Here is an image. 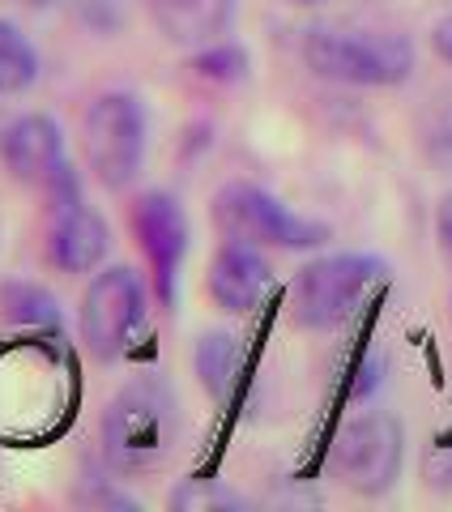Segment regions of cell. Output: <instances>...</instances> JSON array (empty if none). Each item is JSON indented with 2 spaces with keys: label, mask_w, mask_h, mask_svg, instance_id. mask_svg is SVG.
Segmentation results:
<instances>
[{
  "label": "cell",
  "mask_w": 452,
  "mask_h": 512,
  "mask_svg": "<svg viewBox=\"0 0 452 512\" xmlns=\"http://www.w3.org/2000/svg\"><path fill=\"white\" fill-rule=\"evenodd\" d=\"M180 444V397L163 376H137L107 402L103 453L116 474H150Z\"/></svg>",
  "instance_id": "6da1fadb"
},
{
  "label": "cell",
  "mask_w": 452,
  "mask_h": 512,
  "mask_svg": "<svg viewBox=\"0 0 452 512\" xmlns=\"http://www.w3.org/2000/svg\"><path fill=\"white\" fill-rule=\"evenodd\" d=\"M303 60L337 86H401L414 73V43L393 30L312 26L303 35Z\"/></svg>",
  "instance_id": "7a4b0ae2"
},
{
  "label": "cell",
  "mask_w": 452,
  "mask_h": 512,
  "mask_svg": "<svg viewBox=\"0 0 452 512\" xmlns=\"http://www.w3.org/2000/svg\"><path fill=\"white\" fill-rule=\"evenodd\" d=\"M389 278V265L371 252H333L316 256L299 269L290 312L303 329H337L359 312V303L376 282Z\"/></svg>",
  "instance_id": "3957f363"
},
{
  "label": "cell",
  "mask_w": 452,
  "mask_h": 512,
  "mask_svg": "<svg viewBox=\"0 0 452 512\" xmlns=\"http://www.w3.org/2000/svg\"><path fill=\"white\" fill-rule=\"evenodd\" d=\"M145 133H150V120H145V103L137 94H99L82 120V146L94 180L111 192L133 184L145 163Z\"/></svg>",
  "instance_id": "277c9868"
},
{
  "label": "cell",
  "mask_w": 452,
  "mask_h": 512,
  "mask_svg": "<svg viewBox=\"0 0 452 512\" xmlns=\"http://www.w3.org/2000/svg\"><path fill=\"white\" fill-rule=\"evenodd\" d=\"M214 227L226 239H244L256 248H286V252H308L329 239V227L316 218L295 214L282 205L273 192L256 184H226L214 197Z\"/></svg>",
  "instance_id": "5b68a950"
},
{
  "label": "cell",
  "mask_w": 452,
  "mask_h": 512,
  "mask_svg": "<svg viewBox=\"0 0 452 512\" xmlns=\"http://www.w3.org/2000/svg\"><path fill=\"white\" fill-rule=\"evenodd\" d=\"M145 325V282L133 265H107L82 295V338L94 359L116 363L128 355Z\"/></svg>",
  "instance_id": "8992f818"
},
{
  "label": "cell",
  "mask_w": 452,
  "mask_h": 512,
  "mask_svg": "<svg viewBox=\"0 0 452 512\" xmlns=\"http://www.w3.org/2000/svg\"><path fill=\"white\" fill-rule=\"evenodd\" d=\"M401 457H406V436L393 414H359L337 431L329 466L350 491L384 495L397 483Z\"/></svg>",
  "instance_id": "52a82bcc"
},
{
  "label": "cell",
  "mask_w": 452,
  "mask_h": 512,
  "mask_svg": "<svg viewBox=\"0 0 452 512\" xmlns=\"http://www.w3.org/2000/svg\"><path fill=\"white\" fill-rule=\"evenodd\" d=\"M133 231H137V244L145 252V261L154 269V282H158V299L175 303V278H180V265L188 256V218H184V205L171 197V192L154 188V192H141L137 205H133Z\"/></svg>",
  "instance_id": "ba28073f"
},
{
  "label": "cell",
  "mask_w": 452,
  "mask_h": 512,
  "mask_svg": "<svg viewBox=\"0 0 452 512\" xmlns=\"http://www.w3.org/2000/svg\"><path fill=\"white\" fill-rule=\"evenodd\" d=\"M0 163H5V171L18 184L47 188L69 171V158H64V128L52 116H43V111L9 120L0 128Z\"/></svg>",
  "instance_id": "9c48e42d"
},
{
  "label": "cell",
  "mask_w": 452,
  "mask_h": 512,
  "mask_svg": "<svg viewBox=\"0 0 452 512\" xmlns=\"http://www.w3.org/2000/svg\"><path fill=\"white\" fill-rule=\"evenodd\" d=\"M52 231H47V261H52L60 274H94L107 252H111V227L107 218L86 205L82 197L69 205H52Z\"/></svg>",
  "instance_id": "30bf717a"
},
{
  "label": "cell",
  "mask_w": 452,
  "mask_h": 512,
  "mask_svg": "<svg viewBox=\"0 0 452 512\" xmlns=\"http://www.w3.org/2000/svg\"><path fill=\"white\" fill-rule=\"evenodd\" d=\"M205 286H209V299H214L222 312L244 316V312L261 308L265 295L273 291V265L265 261L256 244L226 239L214 256V265H209Z\"/></svg>",
  "instance_id": "8fae6325"
},
{
  "label": "cell",
  "mask_w": 452,
  "mask_h": 512,
  "mask_svg": "<svg viewBox=\"0 0 452 512\" xmlns=\"http://www.w3.org/2000/svg\"><path fill=\"white\" fill-rule=\"evenodd\" d=\"M145 5L158 30L180 47L218 43L239 13V0H145Z\"/></svg>",
  "instance_id": "7c38bea8"
},
{
  "label": "cell",
  "mask_w": 452,
  "mask_h": 512,
  "mask_svg": "<svg viewBox=\"0 0 452 512\" xmlns=\"http://www.w3.org/2000/svg\"><path fill=\"white\" fill-rule=\"evenodd\" d=\"M192 363H197L205 393L214 402H226V393L239 380V367H244V350H239V338H231V333H205L197 342V359Z\"/></svg>",
  "instance_id": "4fadbf2b"
},
{
  "label": "cell",
  "mask_w": 452,
  "mask_h": 512,
  "mask_svg": "<svg viewBox=\"0 0 452 512\" xmlns=\"http://www.w3.org/2000/svg\"><path fill=\"white\" fill-rule=\"evenodd\" d=\"M0 308L13 325L22 329H47V333H64V312L60 303L35 282H9L5 295H0Z\"/></svg>",
  "instance_id": "5bb4252c"
},
{
  "label": "cell",
  "mask_w": 452,
  "mask_h": 512,
  "mask_svg": "<svg viewBox=\"0 0 452 512\" xmlns=\"http://www.w3.org/2000/svg\"><path fill=\"white\" fill-rule=\"evenodd\" d=\"M39 82V52L22 26L0 18V94H26Z\"/></svg>",
  "instance_id": "9a60e30c"
},
{
  "label": "cell",
  "mask_w": 452,
  "mask_h": 512,
  "mask_svg": "<svg viewBox=\"0 0 452 512\" xmlns=\"http://www.w3.org/2000/svg\"><path fill=\"white\" fill-rule=\"evenodd\" d=\"M197 73L201 77H214V82H239V77L248 73V56H244V47H235V43H205L197 47Z\"/></svg>",
  "instance_id": "2e32d148"
},
{
  "label": "cell",
  "mask_w": 452,
  "mask_h": 512,
  "mask_svg": "<svg viewBox=\"0 0 452 512\" xmlns=\"http://www.w3.org/2000/svg\"><path fill=\"white\" fill-rule=\"evenodd\" d=\"M171 508H244V500L222 487V483H209V478H192L180 491L171 495Z\"/></svg>",
  "instance_id": "e0dca14e"
},
{
  "label": "cell",
  "mask_w": 452,
  "mask_h": 512,
  "mask_svg": "<svg viewBox=\"0 0 452 512\" xmlns=\"http://www.w3.org/2000/svg\"><path fill=\"white\" fill-rule=\"evenodd\" d=\"M431 47H435V56H440L444 64H452V13L431 26Z\"/></svg>",
  "instance_id": "ac0fdd59"
},
{
  "label": "cell",
  "mask_w": 452,
  "mask_h": 512,
  "mask_svg": "<svg viewBox=\"0 0 452 512\" xmlns=\"http://www.w3.org/2000/svg\"><path fill=\"white\" fill-rule=\"evenodd\" d=\"M435 231H440V244H444V252L452 256V192L440 201V210H435Z\"/></svg>",
  "instance_id": "d6986e66"
},
{
  "label": "cell",
  "mask_w": 452,
  "mask_h": 512,
  "mask_svg": "<svg viewBox=\"0 0 452 512\" xmlns=\"http://www.w3.org/2000/svg\"><path fill=\"white\" fill-rule=\"evenodd\" d=\"M13 5H26V9H43V5H52V0H13Z\"/></svg>",
  "instance_id": "ffe728a7"
},
{
  "label": "cell",
  "mask_w": 452,
  "mask_h": 512,
  "mask_svg": "<svg viewBox=\"0 0 452 512\" xmlns=\"http://www.w3.org/2000/svg\"><path fill=\"white\" fill-rule=\"evenodd\" d=\"M290 5H316V0H290Z\"/></svg>",
  "instance_id": "44dd1931"
}]
</instances>
